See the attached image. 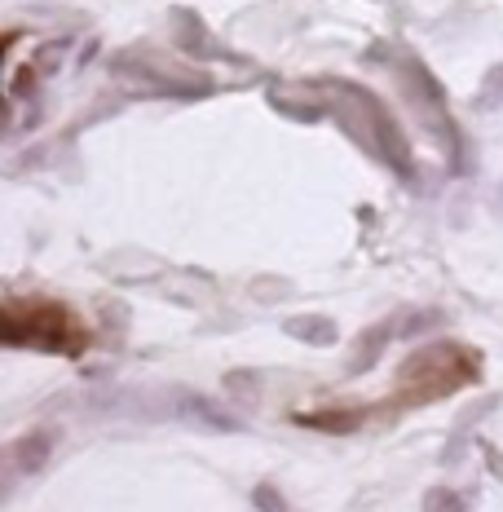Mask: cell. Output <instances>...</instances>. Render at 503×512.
Masks as SVG:
<instances>
[{"label": "cell", "instance_id": "4", "mask_svg": "<svg viewBox=\"0 0 503 512\" xmlns=\"http://www.w3.org/2000/svg\"><path fill=\"white\" fill-rule=\"evenodd\" d=\"M252 499H256V508H261V512H287V504L274 495L270 486H256V495H252Z\"/></svg>", "mask_w": 503, "mask_h": 512}, {"label": "cell", "instance_id": "3", "mask_svg": "<svg viewBox=\"0 0 503 512\" xmlns=\"http://www.w3.org/2000/svg\"><path fill=\"white\" fill-rule=\"evenodd\" d=\"M424 512H464V499L451 490H428L424 495Z\"/></svg>", "mask_w": 503, "mask_h": 512}, {"label": "cell", "instance_id": "2", "mask_svg": "<svg viewBox=\"0 0 503 512\" xmlns=\"http://www.w3.org/2000/svg\"><path fill=\"white\" fill-rule=\"evenodd\" d=\"M477 371H481V362L464 345H428L420 354L406 358V367L398 376V407L446 398V393L464 389L468 380H477Z\"/></svg>", "mask_w": 503, "mask_h": 512}, {"label": "cell", "instance_id": "1", "mask_svg": "<svg viewBox=\"0 0 503 512\" xmlns=\"http://www.w3.org/2000/svg\"><path fill=\"white\" fill-rule=\"evenodd\" d=\"M0 336L9 349H45V354L80 358L89 349V327L76 318V309L45 296H5L0 309Z\"/></svg>", "mask_w": 503, "mask_h": 512}]
</instances>
